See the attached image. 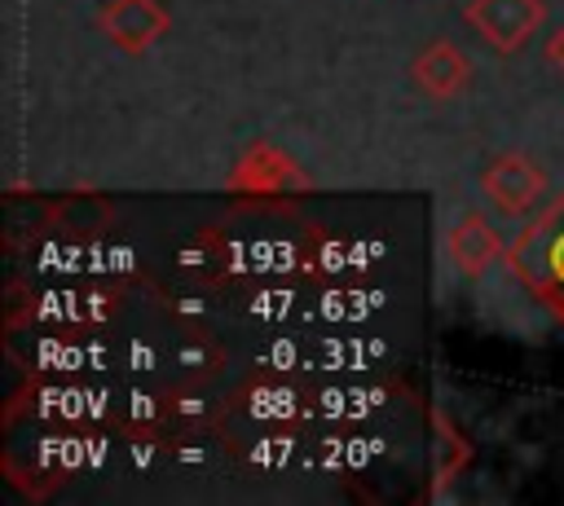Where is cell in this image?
Here are the masks:
<instances>
[{"label":"cell","mask_w":564,"mask_h":506,"mask_svg":"<svg viewBox=\"0 0 564 506\" xmlns=\"http://www.w3.org/2000/svg\"><path fill=\"white\" fill-rule=\"evenodd\" d=\"M189 440H194V436H185V440L172 449V458L185 462V466H203V462H212V449H207V444H189Z\"/></svg>","instance_id":"cell-19"},{"label":"cell","mask_w":564,"mask_h":506,"mask_svg":"<svg viewBox=\"0 0 564 506\" xmlns=\"http://www.w3.org/2000/svg\"><path fill=\"white\" fill-rule=\"evenodd\" d=\"M251 370L256 374H308L313 370V330L308 326H273L260 330L256 348H251Z\"/></svg>","instance_id":"cell-8"},{"label":"cell","mask_w":564,"mask_h":506,"mask_svg":"<svg viewBox=\"0 0 564 506\" xmlns=\"http://www.w3.org/2000/svg\"><path fill=\"white\" fill-rule=\"evenodd\" d=\"M379 260H383V242H375V238H335L330 233V238L308 246V268L304 273H313L322 282H352V277L370 273Z\"/></svg>","instance_id":"cell-6"},{"label":"cell","mask_w":564,"mask_h":506,"mask_svg":"<svg viewBox=\"0 0 564 506\" xmlns=\"http://www.w3.org/2000/svg\"><path fill=\"white\" fill-rule=\"evenodd\" d=\"M242 458H247L256 471L278 475V471H286V466L300 458V436H295L291 427H264V436H256V440L242 449Z\"/></svg>","instance_id":"cell-15"},{"label":"cell","mask_w":564,"mask_h":506,"mask_svg":"<svg viewBox=\"0 0 564 506\" xmlns=\"http://www.w3.org/2000/svg\"><path fill=\"white\" fill-rule=\"evenodd\" d=\"M163 453H167V449H163V440H159L150 427H145L141 436H132V444H128V458H132V466H141V471H154V466L163 462Z\"/></svg>","instance_id":"cell-18"},{"label":"cell","mask_w":564,"mask_h":506,"mask_svg":"<svg viewBox=\"0 0 564 506\" xmlns=\"http://www.w3.org/2000/svg\"><path fill=\"white\" fill-rule=\"evenodd\" d=\"M414 84H419L423 92H432V97H454V92H463V84H467V57H463L454 44L436 40V44H427V48L414 57Z\"/></svg>","instance_id":"cell-11"},{"label":"cell","mask_w":564,"mask_h":506,"mask_svg":"<svg viewBox=\"0 0 564 506\" xmlns=\"http://www.w3.org/2000/svg\"><path fill=\"white\" fill-rule=\"evenodd\" d=\"M163 26H167V18L154 0H115L101 18V31L128 53H141L145 44H154L163 35Z\"/></svg>","instance_id":"cell-10"},{"label":"cell","mask_w":564,"mask_h":506,"mask_svg":"<svg viewBox=\"0 0 564 506\" xmlns=\"http://www.w3.org/2000/svg\"><path fill=\"white\" fill-rule=\"evenodd\" d=\"M238 414L256 427H295L300 418H308V392H300V383L282 374H256V383L238 396Z\"/></svg>","instance_id":"cell-4"},{"label":"cell","mask_w":564,"mask_h":506,"mask_svg":"<svg viewBox=\"0 0 564 506\" xmlns=\"http://www.w3.org/2000/svg\"><path fill=\"white\" fill-rule=\"evenodd\" d=\"M308 295H313V286H300V282H286V277H264L256 290L242 295L238 312H242L247 321H256L260 330H273V326H304Z\"/></svg>","instance_id":"cell-7"},{"label":"cell","mask_w":564,"mask_h":506,"mask_svg":"<svg viewBox=\"0 0 564 506\" xmlns=\"http://www.w3.org/2000/svg\"><path fill=\"white\" fill-rule=\"evenodd\" d=\"M220 405L212 396V383H181L176 392H167V418L181 427H207L216 422Z\"/></svg>","instance_id":"cell-16"},{"label":"cell","mask_w":564,"mask_h":506,"mask_svg":"<svg viewBox=\"0 0 564 506\" xmlns=\"http://www.w3.org/2000/svg\"><path fill=\"white\" fill-rule=\"evenodd\" d=\"M388 405V383L375 378H330L317 392H308V418L330 427H357L375 418Z\"/></svg>","instance_id":"cell-3"},{"label":"cell","mask_w":564,"mask_h":506,"mask_svg":"<svg viewBox=\"0 0 564 506\" xmlns=\"http://www.w3.org/2000/svg\"><path fill=\"white\" fill-rule=\"evenodd\" d=\"M304 176L295 172V163L269 145H256L238 172H234V185H247V189H260V194H273V189H286V185H300Z\"/></svg>","instance_id":"cell-12"},{"label":"cell","mask_w":564,"mask_h":506,"mask_svg":"<svg viewBox=\"0 0 564 506\" xmlns=\"http://www.w3.org/2000/svg\"><path fill=\"white\" fill-rule=\"evenodd\" d=\"M449 251H454V264H458L463 273H480V268L494 264L498 238H494V229H489L480 216H463V220L454 224V233H449Z\"/></svg>","instance_id":"cell-14"},{"label":"cell","mask_w":564,"mask_h":506,"mask_svg":"<svg viewBox=\"0 0 564 506\" xmlns=\"http://www.w3.org/2000/svg\"><path fill=\"white\" fill-rule=\"evenodd\" d=\"M480 185H485V194H489L502 211L516 216V211H529V207L538 202L546 176H542L529 158H520V154H502V158H494V163L485 167Z\"/></svg>","instance_id":"cell-9"},{"label":"cell","mask_w":564,"mask_h":506,"mask_svg":"<svg viewBox=\"0 0 564 506\" xmlns=\"http://www.w3.org/2000/svg\"><path fill=\"white\" fill-rule=\"evenodd\" d=\"M123 405H128V422L137 427H154L159 418H167V396H159L154 387H128L123 392Z\"/></svg>","instance_id":"cell-17"},{"label":"cell","mask_w":564,"mask_h":506,"mask_svg":"<svg viewBox=\"0 0 564 506\" xmlns=\"http://www.w3.org/2000/svg\"><path fill=\"white\" fill-rule=\"evenodd\" d=\"M388 304H392V295H388L383 286L322 282V286H313V295H308L304 326H308V330H357V326H370Z\"/></svg>","instance_id":"cell-1"},{"label":"cell","mask_w":564,"mask_h":506,"mask_svg":"<svg viewBox=\"0 0 564 506\" xmlns=\"http://www.w3.org/2000/svg\"><path fill=\"white\" fill-rule=\"evenodd\" d=\"M467 18L498 53H516L542 22V0H471Z\"/></svg>","instance_id":"cell-5"},{"label":"cell","mask_w":564,"mask_h":506,"mask_svg":"<svg viewBox=\"0 0 564 506\" xmlns=\"http://www.w3.org/2000/svg\"><path fill=\"white\" fill-rule=\"evenodd\" d=\"M551 53H555V62H560V66H564V35H560V40H555V44H551Z\"/></svg>","instance_id":"cell-20"},{"label":"cell","mask_w":564,"mask_h":506,"mask_svg":"<svg viewBox=\"0 0 564 506\" xmlns=\"http://www.w3.org/2000/svg\"><path fill=\"white\" fill-rule=\"evenodd\" d=\"M392 356V343L366 326L357 330H313V370L330 378H370Z\"/></svg>","instance_id":"cell-2"},{"label":"cell","mask_w":564,"mask_h":506,"mask_svg":"<svg viewBox=\"0 0 564 506\" xmlns=\"http://www.w3.org/2000/svg\"><path fill=\"white\" fill-rule=\"evenodd\" d=\"M216 370H220V352L207 334H198V330L172 334V374L181 383H212Z\"/></svg>","instance_id":"cell-13"}]
</instances>
